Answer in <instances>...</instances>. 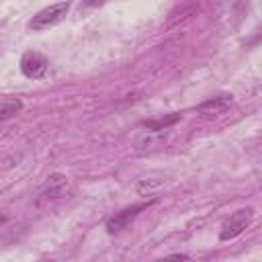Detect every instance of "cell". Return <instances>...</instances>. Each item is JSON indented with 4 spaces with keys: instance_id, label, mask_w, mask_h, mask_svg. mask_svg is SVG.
<instances>
[{
    "instance_id": "obj_1",
    "label": "cell",
    "mask_w": 262,
    "mask_h": 262,
    "mask_svg": "<svg viewBox=\"0 0 262 262\" xmlns=\"http://www.w3.org/2000/svg\"><path fill=\"white\" fill-rule=\"evenodd\" d=\"M254 207H242V209H237L235 213H231L225 221H223V225H221V229H219V239L221 242H227V239H233V237H237L239 233H244L248 227H250V223L254 221Z\"/></svg>"
},
{
    "instance_id": "obj_2",
    "label": "cell",
    "mask_w": 262,
    "mask_h": 262,
    "mask_svg": "<svg viewBox=\"0 0 262 262\" xmlns=\"http://www.w3.org/2000/svg\"><path fill=\"white\" fill-rule=\"evenodd\" d=\"M68 184H70V182H68V178H66L63 174H59V172L49 174L47 180H45V184L41 186V190H39L35 203H37L39 207H43V205H49V203L61 199V196L66 194V190H68Z\"/></svg>"
},
{
    "instance_id": "obj_3",
    "label": "cell",
    "mask_w": 262,
    "mask_h": 262,
    "mask_svg": "<svg viewBox=\"0 0 262 262\" xmlns=\"http://www.w3.org/2000/svg\"><path fill=\"white\" fill-rule=\"evenodd\" d=\"M70 10V2H59V4H51V6H45L41 8L31 20H29V27L33 31H43V29H49L53 27L55 23H59Z\"/></svg>"
},
{
    "instance_id": "obj_8",
    "label": "cell",
    "mask_w": 262,
    "mask_h": 262,
    "mask_svg": "<svg viewBox=\"0 0 262 262\" xmlns=\"http://www.w3.org/2000/svg\"><path fill=\"white\" fill-rule=\"evenodd\" d=\"M176 121H180V115H178V113H172L170 117H164V119H158V121H145L143 125H145L149 131H162V129L174 125Z\"/></svg>"
},
{
    "instance_id": "obj_6",
    "label": "cell",
    "mask_w": 262,
    "mask_h": 262,
    "mask_svg": "<svg viewBox=\"0 0 262 262\" xmlns=\"http://www.w3.org/2000/svg\"><path fill=\"white\" fill-rule=\"evenodd\" d=\"M231 102H233L231 94H219V96H213V98H207L205 102H201L196 106V111L203 115H221L231 106Z\"/></svg>"
},
{
    "instance_id": "obj_7",
    "label": "cell",
    "mask_w": 262,
    "mask_h": 262,
    "mask_svg": "<svg viewBox=\"0 0 262 262\" xmlns=\"http://www.w3.org/2000/svg\"><path fill=\"white\" fill-rule=\"evenodd\" d=\"M20 108H23V100L20 98H2L0 100V123L8 121L16 113H20Z\"/></svg>"
},
{
    "instance_id": "obj_5",
    "label": "cell",
    "mask_w": 262,
    "mask_h": 262,
    "mask_svg": "<svg viewBox=\"0 0 262 262\" xmlns=\"http://www.w3.org/2000/svg\"><path fill=\"white\" fill-rule=\"evenodd\" d=\"M149 203L151 201H147V203H137V205H131V207H125L123 211H119V213H115L113 217H108L106 219V231L111 233V235H115V233H119V231H123L141 211H145L147 207H149Z\"/></svg>"
},
{
    "instance_id": "obj_4",
    "label": "cell",
    "mask_w": 262,
    "mask_h": 262,
    "mask_svg": "<svg viewBox=\"0 0 262 262\" xmlns=\"http://www.w3.org/2000/svg\"><path fill=\"white\" fill-rule=\"evenodd\" d=\"M47 68H49V59H47L43 53L35 51V49L25 51L23 57H20V72H23L27 78H31V80L43 78L45 72H47Z\"/></svg>"
},
{
    "instance_id": "obj_9",
    "label": "cell",
    "mask_w": 262,
    "mask_h": 262,
    "mask_svg": "<svg viewBox=\"0 0 262 262\" xmlns=\"http://www.w3.org/2000/svg\"><path fill=\"white\" fill-rule=\"evenodd\" d=\"M160 262H186V254H170V256L162 258Z\"/></svg>"
}]
</instances>
